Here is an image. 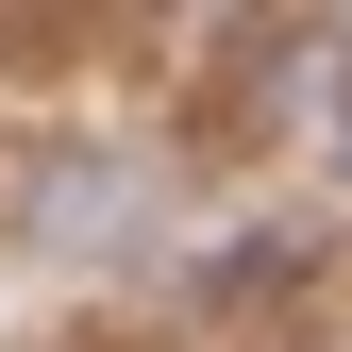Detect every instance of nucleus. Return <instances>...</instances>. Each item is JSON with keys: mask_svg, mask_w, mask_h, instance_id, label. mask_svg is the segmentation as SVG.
Here are the masks:
<instances>
[{"mask_svg": "<svg viewBox=\"0 0 352 352\" xmlns=\"http://www.w3.org/2000/svg\"><path fill=\"white\" fill-rule=\"evenodd\" d=\"M336 168H352V84H336Z\"/></svg>", "mask_w": 352, "mask_h": 352, "instance_id": "f03ea898", "label": "nucleus"}, {"mask_svg": "<svg viewBox=\"0 0 352 352\" xmlns=\"http://www.w3.org/2000/svg\"><path fill=\"white\" fill-rule=\"evenodd\" d=\"M118 218H135V168H118V151H67L51 185H34V252H84V235H118Z\"/></svg>", "mask_w": 352, "mask_h": 352, "instance_id": "f257e3e1", "label": "nucleus"}]
</instances>
